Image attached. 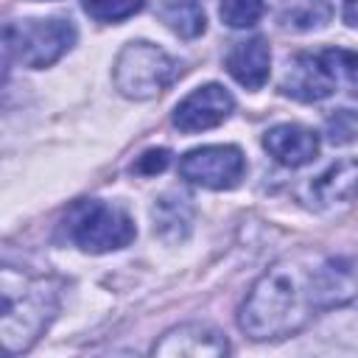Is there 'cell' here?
<instances>
[{
	"label": "cell",
	"mask_w": 358,
	"mask_h": 358,
	"mask_svg": "<svg viewBox=\"0 0 358 358\" xmlns=\"http://www.w3.org/2000/svg\"><path fill=\"white\" fill-rule=\"evenodd\" d=\"M319 294L313 277V252H299L277 260L246 294L238 324L246 336L266 341L302 330L319 313Z\"/></svg>",
	"instance_id": "6da1fadb"
},
{
	"label": "cell",
	"mask_w": 358,
	"mask_h": 358,
	"mask_svg": "<svg viewBox=\"0 0 358 358\" xmlns=\"http://www.w3.org/2000/svg\"><path fill=\"white\" fill-rule=\"evenodd\" d=\"M56 308V291L48 282H22L14 288V280L3 271V344L6 352H22L34 344L39 330L48 324Z\"/></svg>",
	"instance_id": "7a4b0ae2"
},
{
	"label": "cell",
	"mask_w": 358,
	"mask_h": 358,
	"mask_svg": "<svg viewBox=\"0 0 358 358\" xmlns=\"http://www.w3.org/2000/svg\"><path fill=\"white\" fill-rule=\"evenodd\" d=\"M182 67L173 56H168L162 48L151 42H129L117 59H115V87L120 95L134 101H148L159 92H165L176 78Z\"/></svg>",
	"instance_id": "3957f363"
},
{
	"label": "cell",
	"mask_w": 358,
	"mask_h": 358,
	"mask_svg": "<svg viewBox=\"0 0 358 358\" xmlns=\"http://www.w3.org/2000/svg\"><path fill=\"white\" fill-rule=\"evenodd\" d=\"M64 227H67L70 241L78 249L92 252V255L115 252V249H123L134 241L131 218L123 210H117L106 201H98V199L76 201L67 210Z\"/></svg>",
	"instance_id": "277c9868"
},
{
	"label": "cell",
	"mask_w": 358,
	"mask_h": 358,
	"mask_svg": "<svg viewBox=\"0 0 358 358\" xmlns=\"http://www.w3.org/2000/svg\"><path fill=\"white\" fill-rule=\"evenodd\" d=\"M76 45L70 20H22L6 25V56L25 67H50Z\"/></svg>",
	"instance_id": "5b68a950"
},
{
	"label": "cell",
	"mask_w": 358,
	"mask_h": 358,
	"mask_svg": "<svg viewBox=\"0 0 358 358\" xmlns=\"http://www.w3.org/2000/svg\"><path fill=\"white\" fill-rule=\"evenodd\" d=\"M246 159L238 145H204L193 148L182 157L179 173L201 187L210 190H229L243 179Z\"/></svg>",
	"instance_id": "8992f818"
},
{
	"label": "cell",
	"mask_w": 358,
	"mask_h": 358,
	"mask_svg": "<svg viewBox=\"0 0 358 358\" xmlns=\"http://www.w3.org/2000/svg\"><path fill=\"white\" fill-rule=\"evenodd\" d=\"M338 90V81L333 76V67L324 56L319 53H299L285 64V73L280 78V92L305 103L324 101Z\"/></svg>",
	"instance_id": "52a82bcc"
},
{
	"label": "cell",
	"mask_w": 358,
	"mask_h": 358,
	"mask_svg": "<svg viewBox=\"0 0 358 358\" xmlns=\"http://www.w3.org/2000/svg\"><path fill=\"white\" fill-rule=\"evenodd\" d=\"M232 109L235 98L229 95V90H224L221 84H204L179 101V106L173 109V126L185 134L207 131L221 126L232 115Z\"/></svg>",
	"instance_id": "ba28073f"
},
{
	"label": "cell",
	"mask_w": 358,
	"mask_h": 358,
	"mask_svg": "<svg viewBox=\"0 0 358 358\" xmlns=\"http://www.w3.org/2000/svg\"><path fill=\"white\" fill-rule=\"evenodd\" d=\"M319 134L299 123H277L263 134V148L285 168H299L316 159L319 154Z\"/></svg>",
	"instance_id": "9c48e42d"
},
{
	"label": "cell",
	"mask_w": 358,
	"mask_h": 358,
	"mask_svg": "<svg viewBox=\"0 0 358 358\" xmlns=\"http://www.w3.org/2000/svg\"><path fill=\"white\" fill-rule=\"evenodd\" d=\"M154 355L165 358H204V355H224L229 352L227 338L204 324H182L168 330L151 350Z\"/></svg>",
	"instance_id": "30bf717a"
},
{
	"label": "cell",
	"mask_w": 358,
	"mask_h": 358,
	"mask_svg": "<svg viewBox=\"0 0 358 358\" xmlns=\"http://www.w3.org/2000/svg\"><path fill=\"white\" fill-rule=\"evenodd\" d=\"M358 196V159H338L308 185V201L316 210L344 207Z\"/></svg>",
	"instance_id": "8fae6325"
},
{
	"label": "cell",
	"mask_w": 358,
	"mask_h": 358,
	"mask_svg": "<svg viewBox=\"0 0 358 358\" xmlns=\"http://www.w3.org/2000/svg\"><path fill=\"white\" fill-rule=\"evenodd\" d=\"M268 70H271V50L263 36L243 39L227 53V73L246 90H260L268 81Z\"/></svg>",
	"instance_id": "7c38bea8"
},
{
	"label": "cell",
	"mask_w": 358,
	"mask_h": 358,
	"mask_svg": "<svg viewBox=\"0 0 358 358\" xmlns=\"http://www.w3.org/2000/svg\"><path fill=\"white\" fill-rule=\"evenodd\" d=\"M154 229L162 235V238H171V241H179L187 235L190 229V221H193V207H190V199L187 196H179V193H168L162 196L154 210Z\"/></svg>",
	"instance_id": "4fadbf2b"
},
{
	"label": "cell",
	"mask_w": 358,
	"mask_h": 358,
	"mask_svg": "<svg viewBox=\"0 0 358 358\" xmlns=\"http://www.w3.org/2000/svg\"><path fill=\"white\" fill-rule=\"evenodd\" d=\"M162 20L168 22V28L185 39H193L199 34H204L207 28V17L201 11V6L196 0H171L162 8Z\"/></svg>",
	"instance_id": "5bb4252c"
},
{
	"label": "cell",
	"mask_w": 358,
	"mask_h": 358,
	"mask_svg": "<svg viewBox=\"0 0 358 358\" xmlns=\"http://www.w3.org/2000/svg\"><path fill=\"white\" fill-rule=\"evenodd\" d=\"M145 0H84V11L98 22H120L143 11Z\"/></svg>",
	"instance_id": "9a60e30c"
},
{
	"label": "cell",
	"mask_w": 358,
	"mask_h": 358,
	"mask_svg": "<svg viewBox=\"0 0 358 358\" xmlns=\"http://www.w3.org/2000/svg\"><path fill=\"white\" fill-rule=\"evenodd\" d=\"M324 56L333 67V76H336L338 87H344L350 95H358V53L344 50V48H327Z\"/></svg>",
	"instance_id": "2e32d148"
},
{
	"label": "cell",
	"mask_w": 358,
	"mask_h": 358,
	"mask_svg": "<svg viewBox=\"0 0 358 358\" xmlns=\"http://www.w3.org/2000/svg\"><path fill=\"white\" fill-rule=\"evenodd\" d=\"M218 14L229 28H252L266 14V3L263 0H224Z\"/></svg>",
	"instance_id": "e0dca14e"
},
{
	"label": "cell",
	"mask_w": 358,
	"mask_h": 358,
	"mask_svg": "<svg viewBox=\"0 0 358 358\" xmlns=\"http://www.w3.org/2000/svg\"><path fill=\"white\" fill-rule=\"evenodd\" d=\"M330 17V6L327 3H316V6H305V8H296L288 14V25H296V28H313V25H322L327 22Z\"/></svg>",
	"instance_id": "ac0fdd59"
},
{
	"label": "cell",
	"mask_w": 358,
	"mask_h": 358,
	"mask_svg": "<svg viewBox=\"0 0 358 358\" xmlns=\"http://www.w3.org/2000/svg\"><path fill=\"white\" fill-rule=\"evenodd\" d=\"M168 162H171V151H168V148H151V151H145V154L134 162V171H137V173H145V176H154V173L165 171Z\"/></svg>",
	"instance_id": "d6986e66"
},
{
	"label": "cell",
	"mask_w": 358,
	"mask_h": 358,
	"mask_svg": "<svg viewBox=\"0 0 358 358\" xmlns=\"http://www.w3.org/2000/svg\"><path fill=\"white\" fill-rule=\"evenodd\" d=\"M341 17H344L347 25L358 28V0H344V6H341Z\"/></svg>",
	"instance_id": "ffe728a7"
}]
</instances>
